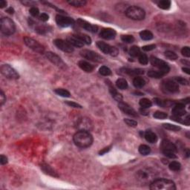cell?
I'll use <instances>...</instances> for the list:
<instances>
[{"mask_svg": "<svg viewBox=\"0 0 190 190\" xmlns=\"http://www.w3.org/2000/svg\"><path fill=\"white\" fill-rule=\"evenodd\" d=\"M172 115L175 117H184L186 115V111L185 110V105L184 103H178L174 106L172 109Z\"/></svg>", "mask_w": 190, "mask_h": 190, "instance_id": "obj_19", "label": "cell"}, {"mask_svg": "<svg viewBox=\"0 0 190 190\" xmlns=\"http://www.w3.org/2000/svg\"><path fill=\"white\" fill-rule=\"evenodd\" d=\"M54 43L57 46V48H58L60 50L64 51V52L72 53L74 51V48H73L72 45L69 42L63 40V39H57L54 41Z\"/></svg>", "mask_w": 190, "mask_h": 190, "instance_id": "obj_13", "label": "cell"}, {"mask_svg": "<svg viewBox=\"0 0 190 190\" xmlns=\"http://www.w3.org/2000/svg\"><path fill=\"white\" fill-rule=\"evenodd\" d=\"M108 89H109V92L110 94H111V96H112V98H114V99L115 100H117L118 102H121V101L123 100V96L121 95L120 93L118 92V91H117L116 89L115 88V87L113 86L111 84V82H108Z\"/></svg>", "mask_w": 190, "mask_h": 190, "instance_id": "obj_22", "label": "cell"}, {"mask_svg": "<svg viewBox=\"0 0 190 190\" xmlns=\"http://www.w3.org/2000/svg\"><path fill=\"white\" fill-rule=\"evenodd\" d=\"M67 42H69L73 47H77V48H82L83 47L84 43L76 37L75 35L70 36L67 38Z\"/></svg>", "mask_w": 190, "mask_h": 190, "instance_id": "obj_21", "label": "cell"}, {"mask_svg": "<svg viewBox=\"0 0 190 190\" xmlns=\"http://www.w3.org/2000/svg\"><path fill=\"white\" fill-rule=\"evenodd\" d=\"M1 31L6 36L12 35L16 31L15 23L9 17H2L0 20Z\"/></svg>", "mask_w": 190, "mask_h": 190, "instance_id": "obj_6", "label": "cell"}, {"mask_svg": "<svg viewBox=\"0 0 190 190\" xmlns=\"http://www.w3.org/2000/svg\"><path fill=\"white\" fill-rule=\"evenodd\" d=\"M125 15L133 20H143L146 16V12L143 8L138 6H131L125 11Z\"/></svg>", "mask_w": 190, "mask_h": 190, "instance_id": "obj_5", "label": "cell"}, {"mask_svg": "<svg viewBox=\"0 0 190 190\" xmlns=\"http://www.w3.org/2000/svg\"><path fill=\"white\" fill-rule=\"evenodd\" d=\"M118 107H119V108L123 112L125 113V115H129V116L131 117H135V118L138 117L137 111H135L132 107L130 106L128 103H124L123 102V101H121V102H120L119 103H118Z\"/></svg>", "mask_w": 190, "mask_h": 190, "instance_id": "obj_15", "label": "cell"}, {"mask_svg": "<svg viewBox=\"0 0 190 190\" xmlns=\"http://www.w3.org/2000/svg\"><path fill=\"white\" fill-rule=\"evenodd\" d=\"M149 188L151 190H175L176 186L171 180L161 178L154 180L150 184Z\"/></svg>", "mask_w": 190, "mask_h": 190, "instance_id": "obj_3", "label": "cell"}, {"mask_svg": "<svg viewBox=\"0 0 190 190\" xmlns=\"http://www.w3.org/2000/svg\"><path fill=\"white\" fill-rule=\"evenodd\" d=\"M99 73L103 76H110L111 75V71L107 66H102L100 68Z\"/></svg>", "mask_w": 190, "mask_h": 190, "instance_id": "obj_42", "label": "cell"}, {"mask_svg": "<svg viewBox=\"0 0 190 190\" xmlns=\"http://www.w3.org/2000/svg\"><path fill=\"white\" fill-rule=\"evenodd\" d=\"M161 149L163 154L166 157L169 158H176V152L178 151L176 146L172 143L171 141L164 140L162 141L161 145Z\"/></svg>", "mask_w": 190, "mask_h": 190, "instance_id": "obj_4", "label": "cell"}, {"mask_svg": "<svg viewBox=\"0 0 190 190\" xmlns=\"http://www.w3.org/2000/svg\"><path fill=\"white\" fill-rule=\"evenodd\" d=\"M75 36L77 37L78 39H80L84 44L90 45L91 43V38L86 34H76Z\"/></svg>", "mask_w": 190, "mask_h": 190, "instance_id": "obj_28", "label": "cell"}, {"mask_svg": "<svg viewBox=\"0 0 190 190\" xmlns=\"http://www.w3.org/2000/svg\"><path fill=\"white\" fill-rule=\"evenodd\" d=\"M54 92L59 96L62 97V98H69L71 96L69 91L66 89H64V88H57V89L54 90Z\"/></svg>", "mask_w": 190, "mask_h": 190, "instance_id": "obj_31", "label": "cell"}, {"mask_svg": "<svg viewBox=\"0 0 190 190\" xmlns=\"http://www.w3.org/2000/svg\"><path fill=\"white\" fill-rule=\"evenodd\" d=\"M163 127L164 128L167 130H169V131H178L181 129V128L178 125H172V124L170 123H164L163 124Z\"/></svg>", "mask_w": 190, "mask_h": 190, "instance_id": "obj_40", "label": "cell"}, {"mask_svg": "<svg viewBox=\"0 0 190 190\" xmlns=\"http://www.w3.org/2000/svg\"><path fill=\"white\" fill-rule=\"evenodd\" d=\"M158 5L163 10H168L171 8V1L169 0H161L158 2Z\"/></svg>", "mask_w": 190, "mask_h": 190, "instance_id": "obj_30", "label": "cell"}, {"mask_svg": "<svg viewBox=\"0 0 190 190\" xmlns=\"http://www.w3.org/2000/svg\"><path fill=\"white\" fill-rule=\"evenodd\" d=\"M163 88L170 93H177L179 91V85L172 80H168L163 82Z\"/></svg>", "mask_w": 190, "mask_h": 190, "instance_id": "obj_16", "label": "cell"}, {"mask_svg": "<svg viewBox=\"0 0 190 190\" xmlns=\"http://www.w3.org/2000/svg\"><path fill=\"white\" fill-rule=\"evenodd\" d=\"M156 48V45H154V44H151V45H145V46L143 47V50L145 51H152V50L155 49Z\"/></svg>", "mask_w": 190, "mask_h": 190, "instance_id": "obj_51", "label": "cell"}, {"mask_svg": "<svg viewBox=\"0 0 190 190\" xmlns=\"http://www.w3.org/2000/svg\"><path fill=\"white\" fill-rule=\"evenodd\" d=\"M41 168H42V171H43L46 175L52 176L54 177V178H59V175H58V174L55 172V170H54V168H52V167L50 166L48 164H41Z\"/></svg>", "mask_w": 190, "mask_h": 190, "instance_id": "obj_20", "label": "cell"}, {"mask_svg": "<svg viewBox=\"0 0 190 190\" xmlns=\"http://www.w3.org/2000/svg\"><path fill=\"white\" fill-rule=\"evenodd\" d=\"M181 62H183V63L186 64V65H189V62H187V61H186V60H181Z\"/></svg>", "mask_w": 190, "mask_h": 190, "instance_id": "obj_59", "label": "cell"}, {"mask_svg": "<svg viewBox=\"0 0 190 190\" xmlns=\"http://www.w3.org/2000/svg\"><path fill=\"white\" fill-rule=\"evenodd\" d=\"M135 94H139V96H141V95H143V94H142V93L141 92H138V91H137V92H135Z\"/></svg>", "mask_w": 190, "mask_h": 190, "instance_id": "obj_60", "label": "cell"}, {"mask_svg": "<svg viewBox=\"0 0 190 190\" xmlns=\"http://www.w3.org/2000/svg\"><path fill=\"white\" fill-rule=\"evenodd\" d=\"M56 22L60 27L68 28V27L74 25V20L71 17L64 16L58 14V15L56 16Z\"/></svg>", "mask_w": 190, "mask_h": 190, "instance_id": "obj_12", "label": "cell"}, {"mask_svg": "<svg viewBox=\"0 0 190 190\" xmlns=\"http://www.w3.org/2000/svg\"><path fill=\"white\" fill-rule=\"evenodd\" d=\"M77 25H79L80 27H81V28H83V29L86 30L87 31H89V32L96 33L98 30V26L91 25V23L86 22L85 20H83V19H78L77 21Z\"/></svg>", "mask_w": 190, "mask_h": 190, "instance_id": "obj_17", "label": "cell"}, {"mask_svg": "<svg viewBox=\"0 0 190 190\" xmlns=\"http://www.w3.org/2000/svg\"><path fill=\"white\" fill-rule=\"evenodd\" d=\"M65 104L68 105V106L73 107V108H82V105H80V104L77 103L75 102H73V101H65Z\"/></svg>", "mask_w": 190, "mask_h": 190, "instance_id": "obj_50", "label": "cell"}, {"mask_svg": "<svg viewBox=\"0 0 190 190\" xmlns=\"http://www.w3.org/2000/svg\"><path fill=\"white\" fill-rule=\"evenodd\" d=\"M78 65H79L80 68L82 70H83L85 72H92L93 70L94 69V65H91L89 62H86L85 60H80L79 62H78Z\"/></svg>", "mask_w": 190, "mask_h": 190, "instance_id": "obj_23", "label": "cell"}, {"mask_svg": "<svg viewBox=\"0 0 190 190\" xmlns=\"http://www.w3.org/2000/svg\"><path fill=\"white\" fill-rule=\"evenodd\" d=\"M164 55H165L166 57L168 58L170 60H176L178 59V55L174 51H166L164 53Z\"/></svg>", "mask_w": 190, "mask_h": 190, "instance_id": "obj_41", "label": "cell"}, {"mask_svg": "<svg viewBox=\"0 0 190 190\" xmlns=\"http://www.w3.org/2000/svg\"><path fill=\"white\" fill-rule=\"evenodd\" d=\"M167 114L165 112H163V111H157L154 113L153 117L156 119L158 120H164L167 118Z\"/></svg>", "mask_w": 190, "mask_h": 190, "instance_id": "obj_43", "label": "cell"}, {"mask_svg": "<svg viewBox=\"0 0 190 190\" xmlns=\"http://www.w3.org/2000/svg\"><path fill=\"white\" fill-rule=\"evenodd\" d=\"M29 12H30V14L34 17L37 16H39V9H38L37 8H36V7H32V8H31Z\"/></svg>", "mask_w": 190, "mask_h": 190, "instance_id": "obj_49", "label": "cell"}, {"mask_svg": "<svg viewBox=\"0 0 190 190\" xmlns=\"http://www.w3.org/2000/svg\"><path fill=\"white\" fill-rule=\"evenodd\" d=\"M24 42L28 48H30L33 51H36V52L39 53V54H43L44 51H45V48L39 42L36 41L35 39H32V38H30V37H25L24 38Z\"/></svg>", "mask_w": 190, "mask_h": 190, "instance_id": "obj_10", "label": "cell"}, {"mask_svg": "<svg viewBox=\"0 0 190 190\" xmlns=\"http://www.w3.org/2000/svg\"><path fill=\"white\" fill-rule=\"evenodd\" d=\"M5 101H6V98H5V94H4L3 91H1V92H0V105H3Z\"/></svg>", "mask_w": 190, "mask_h": 190, "instance_id": "obj_53", "label": "cell"}, {"mask_svg": "<svg viewBox=\"0 0 190 190\" xmlns=\"http://www.w3.org/2000/svg\"><path fill=\"white\" fill-rule=\"evenodd\" d=\"M45 55H46V57L48 58L53 64L56 65L57 66L60 67V68H65V65H66L65 64V62L62 61V60L60 57L57 54H56L55 53L48 51V52H46Z\"/></svg>", "mask_w": 190, "mask_h": 190, "instance_id": "obj_14", "label": "cell"}, {"mask_svg": "<svg viewBox=\"0 0 190 190\" xmlns=\"http://www.w3.org/2000/svg\"><path fill=\"white\" fill-rule=\"evenodd\" d=\"M148 76L149 77L155 78V79H160L162 77H163V74L159 71H148Z\"/></svg>", "mask_w": 190, "mask_h": 190, "instance_id": "obj_38", "label": "cell"}, {"mask_svg": "<svg viewBox=\"0 0 190 190\" xmlns=\"http://www.w3.org/2000/svg\"><path fill=\"white\" fill-rule=\"evenodd\" d=\"M80 55L82 56V57L85 59L88 60L92 62H103V57L100 55L98 54V53L94 52V51H91V50L85 49L82 50L80 52Z\"/></svg>", "mask_w": 190, "mask_h": 190, "instance_id": "obj_11", "label": "cell"}, {"mask_svg": "<svg viewBox=\"0 0 190 190\" xmlns=\"http://www.w3.org/2000/svg\"><path fill=\"white\" fill-rule=\"evenodd\" d=\"M111 146H108V147H105V148H103L102 150H100V151H99V155H104V154L107 153L108 151H109L110 149H111Z\"/></svg>", "mask_w": 190, "mask_h": 190, "instance_id": "obj_55", "label": "cell"}, {"mask_svg": "<svg viewBox=\"0 0 190 190\" xmlns=\"http://www.w3.org/2000/svg\"><path fill=\"white\" fill-rule=\"evenodd\" d=\"M138 150H139L140 153L142 155H144V156L149 155L150 152H151V148H150V147L147 145H144V144L140 146Z\"/></svg>", "mask_w": 190, "mask_h": 190, "instance_id": "obj_33", "label": "cell"}, {"mask_svg": "<svg viewBox=\"0 0 190 190\" xmlns=\"http://www.w3.org/2000/svg\"><path fill=\"white\" fill-rule=\"evenodd\" d=\"M8 163V158L5 155H2L0 156V163L2 164V165H5Z\"/></svg>", "mask_w": 190, "mask_h": 190, "instance_id": "obj_54", "label": "cell"}, {"mask_svg": "<svg viewBox=\"0 0 190 190\" xmlns=\"http://www.w3.org/2000/svg\"><path fill=\"white\" fill-rule=\"evenodd\" d=\"M140 37L143 40H151V39H153V34L150 31L145 30V31H143L140 33Z\"/></svg>", "mask_w": 190, "mask_h": 190, "instance_id": "obj_27", "label": "cell"}, {"mask_svg": "<svg viewBox=\"0 0 190 190\" xmlns=\"http://www.w3.org/2000/svg\"><path fill=\"white\" fill-rule=\"evenodd\" d=\"M116 85L119 89L125 90L128 88V82L123 78H120L116 81Z\"/></svg>", "mask_w": 190, "mask_h": 190, "instance_id": "obj_29", "label": "cell"}, {"mask_svg": "<svg viewBox=\"0 0 190 190\" xmlns=\"http://www.w3.org/2000/svg\"><path fill=\"white\" fill-rule=\"evenodd\" d=\"M0 71H1L2 75L8 79L17 80L19 77V75L17 73V71L8 64L2 65L0 68Z\"/></svg>", "mask_w": 190, "mask_h": 190, "instance_id": "obj_8", "label": "cell"}, {"mask_svg": "<svg viewBox=\"0 0 190 190\" xmlns=\"http://www.w3.org/2000/svg\"><path fill=\"white\" fill-rule=\"evenodd\" d=\"M68 3L71 6L80 8V7L85 6L86 5V1L85 0H71V1H68Z\"/></svg>", "mask_w": 190, "mask_h": 190, "instance_id": "obj_32", "label": "cell"}, {"mask_svg": "<svg viewBox=\"0 0 190 190\" xmlns=\"http://www.w3.org/2000/svg\"><path fill=\"white\" fill-rule=\"evenodd\" d=\"M181 54L183 56L186 57H190V48L189 47L186 46L184 47L181 50Z\"/></svg>", "mask_w": 190, "mask_h": 190, "instance_id": "obj_48", "label": "cell"}, {"mask_svg": "<svg viewBox=\"0 0 190 190\" xmlns=\"http://www.w3.org/2000/svg\"><path fill=\"white\" fill-rule=\"evenodd\" d=\"M49 28L51 29V28L46 26V25H38V26L36 27L35 31L39 34H45L48 32Z\"/></svg>", "mask_w": 190, "mask_h": 190, "instance_id": "obj_37", "label": "cell"}, {"mask_svg": "<svg viewBox=\"0 0 190 190\" xmlns=\"http://www.w3.org/2000/svg\"><path fill=\"white\" fill-rule=\"evenodd\" d=\"M6 6H7L6 1H5V0H1V1H0V8H3Z\"/></svg>", "mask_w": 190, "mask_h": 190, "instance_id": "obj_56", "label": "cell"}, {"mask_svg": "<svg viewBox=\"0 0 190 190\" xmlns=\"http://www.w3.org/2000/svg\"><path fill=\"white\" fill-rule=\"evenodd\" d=\"M150 62L153 66L156 67L159 69L160 72L162 73L163 75L168 74L170 71V67L168 65V63H166V62H164L162 60H160L158 58L155 57H153L151 56L150 57Z\"/></svg>", "mask_w": 190, "mask_h": 190, "instance_id": "obj_7", "label": "cell"}, {"mask_svg": "<svg viewBox=\"0 0 190 190\" xmlns=\"http://www.w3.org/2000/svg\"><path fill=\"white\" fill-rule=\"evenodd\" d=\"M139 103H140V105L141 106V108H145V109L150 108V107L152 105V103H151V101L150 100L147 99V98H143V99H141V100H140Z\"/></svg>", "mask_w": 190, "mask_h": 190, "instance_id": "obj_34", "label": "cell"}, {"mask_svg": "<svg viewBox=\"0 0 190 190\" xmlns=\"http://www.w3.org/2000/svg\"><path fill=\"white\" fill-rule=\"evenodd\" d=\"M144 138L146 140L147 142L150 143H155L158 141V137H157L156 134L154 133L153 131H150V130L146 131Z\"/></svg>", "mask_w": 190, "mask_h": 190, "instance_id": "obj_24", "label": "cell"}, {"mask_svg": "<svg viewBox=\"0 0 190 190\" xmlns=\"http://www.w3.org/2000/svg\"><path fill=\"white\" fill-rule=\"evenodd\" d=\"M39 18L42 22H47V21L48 20V19H49V16H48V14H45V13H42V14H41L40 15H39Z\"/></svg>", "mask_w": 190, "mask_h": 190, "instance_id": "obj_52", "label": "cell"}, {"mask_svg": "<svg viewBox=\"0 0 190 190\" xmlns=\"http://www.w3.org/2000/svg\"><path fill=\"white\" fill-rule=\"evenodd\" d=\"M97 46L99 48V49L101 51L105 54H110L112 57H116L119 54V51L116 47L111 46L108 44L105 43V42H102V41H98L97 42Z\"/></svg>", "mask_w": 190, "mask_h": 190, "instance_id": "obj_9", "label": "cell"}, {"mask_svg": "<svg viewBox=\"0 0 190 190\" xmlns=\"http://www.w3.org/2000/svg\"><path fill=\"white\" fill-rule=\"evenodd\" d=\"M156 178L155 171L152 168H142L136 173V179L141 184H150Z\"/></svg>", "mask_w": 190, "mask_h": 190, "instance_id": "obj_2", "label": "cell"}, {"mask_svg": "<svg viewBox=\"0 0 190 190\" xmlns=\"http://www.w3.org/2000/svg\"><path fill=\"white\" fill-rule=\"evenodd\" d=\"M124 73L128 74L131 76H135L137 77L138 75L144 74V71L141 68H135V69H130V68H125L124 69Z\"/></svg>", "mask_w": 190, "mask_h": 190, "instance_id": "obj_25", "label": "cell"}, {"mask_svg": "<svg viewBox=\"0 0 190 190\" xmlns=\"http://www.w3.org/2000/svg\"><path fill=\"white\" fill-rule=\"evenodd\" d=\"M6 11L8 13V14H13L14 13V8H12V7L9 8L8 9H7Z\"/></svg>", "mask_w": 190, "mask_h": 190, "instance_id": "obj_57", "label": "cell"}, {"mask_svg": "<svg viewBox=\"0 0 190 190\" xmlns=\"http://www.w3.org/2000/svg\"><path fill=\"white\" fill-rule=\"evenodd\" d=\"M182 70L184 72H185L186 74H190V69L188 68H182Z\"/></svg>", "mask_w": 190, "mask_h": 190, "instance_id": "obj_58", "label": "cell"}, {"mask_svg": "<svg viewBox=\"0 0 190 190\" xmlns=\"http://www.w3.org/2000/svg\"><path fill=\"white\" fill-rule=\"evenodd\" d=\"M121 40L125 43H132L135 41V37L131 35H122Z\"/></svg>", "mask_w": 190, "mask_h": 190, "instance_id": "obj_44", "label": "cell"}, {"mask_svg": "<svg viewBox=\"0 0 190 190\" xmlns=\"http://www.w3.org/2000/svg\"><path fill=\"white\" fill-rule=\"evenodd\" d=\"M145 84H146L145 80H144L143 77H138V76L135 77L134 78V80H133V85H134V86L137 88H143V87L145 85Z\"/></svg>", "mask_w": 190, "mask_h": 190, "instance_id": "obj_26", "label": "cell"}, {"mask_svg": "<svg viewBox=\"0 0 190 190\" xmlns=\"http://www.w3.org/2000/svg\"><path fill=\"white\" fill-rule=\"evenodd\" d=\"M138 60H139L140 63L142 64V65H147L148 62V59L147 57V56L145 54H141L139 55V57H138Z\"/></svg>", "mask_w": 190, "mask_h": 190, "instance_id": "obj_45", "label": "cell"}, {"mask_svg": "<svg viewBox=\"0 0 190 190\" xmlns=\"http://www.w3.org/2000/svg\"><path fill=\"white\" fill-rule=\"evenodd\" d=\"M175 81L177 83L181 84V85H189V81L187 80L184 79V78L181 77H175Z\"/></svg>", "mask_w": 190, "mask_h": 190, "instance_id": "obj_46", "label": "cell"}, {"mask_svg": "<svg viewBox=\"0 0 190 190\" xmlns=\"http://www.w3.org/2000/svg\"><path fill=\"white\" fill-rule=\"evenodd\" d=\"M116 31L115 30L112 29V28H103V29L101 31L100 34V37H102L103 39H107V40H110V39H115V37H116Z\"/></svg>", "mask_w": 190, "mask_h": 190, "instance_id": "obj_18", "label": "cell"}, {"mask_svg": "<svg viewBox=\"0 0 190 190\" xmlns=\"http://www.w3.org/2000/svg\"><path fill=\"white\" fill-rule=\"evenodd\" d=\"M154 101H155V104H157V105H159V106L163 107V108L169 106V105H171V103H169L168 101L163 100H161L160 99V98H155Z\"/></svg>", "mask_w": 190, "mask_h": 190, "instance_id": "obj_39", "label": "cell"}, {"mask_svg": "<svg viewBox=\"0 0 190 190\" xmlns=\"http://www.w3.org/2000/svg\"><path fill=\"white\" fill-rule=\"evenodd\" d=\"M168 168L171 171H174V172H177L179 171L181 168V164L178 161H172L168 165Z\"/></svg>", "mask_w": 190, "mask_h": 190, "instance_id": "obj_36", "label": "cell"}, {"mask_svg": "<svg viewBox=\"0 0 190 190\" xmlns=\"http://www.w3.org/2000/svg\"><path fill=\"white\" fill-rule=\"evenodd\" d=\"M124 122L128 125V126L131 127H136L138 125V122L134 120L131 119H124Z\"/></svg>", "mask_w": 190, "mask_h": 190, "instance_id": "obj_47", "label": "cell"}, {"mask_svg": "<svg viewBox=\"0 0 190 190\" xmlns=\"http://www.w3.org/2000/svg\"><path fill=\"white\" fill-rule=\"evenodd\" d=\"M141 49L138 46H132L129 50V54L130 56L133 57H139V55L141 54Z\"/></svg>", "mask_w": 190, "mask_h": 190, "instance_id": "obj_35", "label": "cell"}, {"mask_svg": "<svg viewBox=\"0 0 190 190\" xmlns=\"http://www.w3.org/2000/svg\"><path fill=\"white\" fill-rule=\"evenodd\" d=\"M73 141L77 146L85 148L92 145L94 139L89 131L85 130H80L74 134Z\"/></svg>", "mask_w": 190, "mask_h": 190, "instance_id": "obj_1", "label": "cell"}]
</instances>
